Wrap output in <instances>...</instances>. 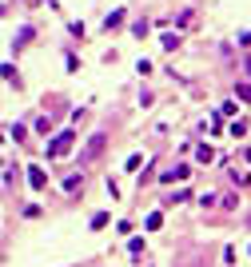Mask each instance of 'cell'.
<instances>
[{
	"label": "cell",
	"instance_id": "obj_1",
	"mask_svg": "<svg viewBox=\"0 0 251 267\" xmlns=\"http://www.w3.org/2000/svg\"><path fill=\"white\" fill-rule=\"evenodd\" d=\"M72 140H76L72 132H60V136H56V140H52V144H48V156H64V152L72 148Z\"/></svg>",
	"mask_w": 251,
	"mask_h": 267
},
{
	"label": "cell",
	"instance_id": "obj_2",
	"mask_svg": "<svg viewBox=\"0 0 251 267\" xmlns=\"http://www.w3.org/2000/svg\"><path fill=\"white\" fill-rule=\"evenodd\" d=\"M28 184H32L36 192H40V188L48 184V180H44V167H28Z\"/></svg>",
	"mask_w": 251,
	"mask_h": 267
},
{
	"label": "cell",
	"instance_id": "obj_3",
	"mask_svg": "<svg viewBox=\"0 0 251 267\" xmlns=\"http://www.w3.org/2000/svg\"><path fill=\"white\" fill-rule=\"evenodd\" d=\"M100 148H104V136H92V140H88V148H84V160L100 156Z\"/></svg>",
	"mask_w": 251,
	"mask_h": 267
},
{
	"label": "cell",
	"instance_id": "obj_4",
	"mask_svg": "<svg viewBox=\"0 0 251 267\" xmlns=\"http://www.w3.org/2000/svg\"><path fill=\"white\" fill-rule=\"evenodd\" d=\"M64 192H80V175H68L64 180Z\"/></svg>",
	"mask_w": 251,
	"mask_h": 267
},
{
	"label": "cell",
	"instance_id": "obj_5",
	"mask_svg": "<svg viewBox=\"0 0 251 267\" xmlns=\"http://www.w3.org/2000/svg\"><path fill=\"white\" fill-rule=\"evenodd\" d=\"M239 96H243V100H251V84H239Z\"/></svg>",
	"mask_w": 251,
	"mask_h": 267
}]
</instances>
